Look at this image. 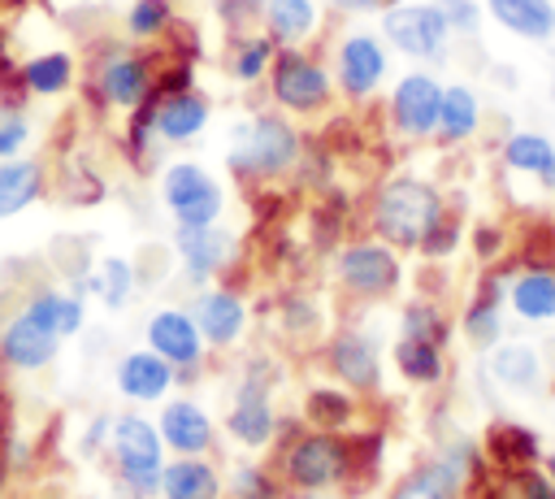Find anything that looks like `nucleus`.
Segmentation results:
<instances>
[{
    "label": "nucleus",
    "instance_id": "obj_44",
    "mask_svg": "<svg viewBox=\"0 0 555 499\" xmlns=\"http://www.w3.org/2000/svg\"><path fill=\"white\" fill-rule=\"evenodd\" d=\"M212 9L221 13L225 26H247L251 17L264 13V0H212Z\"/></svg>",
    "mask_w": 555,
    "mask_h": 499
},
{
    "label": "nucleus",
    "instance_id": "obj_18",
    "mask_svg": "<svg viewBox=\"0 0 555 499\" xmlns=\"http://www.w3.org/2000/svg\"><path fill=\"white\" fill-rule=\"evenodd\" d=\"M503 165L533 178L542 191H555V143L538 130H512L503 139Z\"/></svg>",
    "mask_w": 555,
    "mask_h": 499
},
{
    "label": "nucleus",
    "instance_id": "obj_41",
    "mask_svg": "<svg viewBox=\"0 0 555 499\" xmlns=\"http://www.w3.org/2000/svg\"><path fill=\"white\" fill-rule=\"evenodd\" d=\"M503 477H507V495L503 499H555V482L551 477H538L533 469L503 473Z\"/></svg>",
    "mask_w": 555,
    "mask_h": 499
},
{
    "label": "nucleus",
    "instance_id": "obj_46",
    "mask_svg": "<svg viewBox=\"0 0 555 499\" xmlns=\"http://www.w3.org/2000/svg\"><path fill=\"white\" fill-rule=\"evenodd\" d=\"M256 477H260L256 469H243V473H234V490H238V495H260L264 486H260Z\"/></svg>",
    "mask_w": 555,
    "mask_h": 499
},
{
    "label": "nucleus",
    "instance_id": "obj_3",
    "mask_svg": "<svg viewBox=\"0 0 555 499\" xmlns=\"http://www.w3.org/2000/svg\"><path fill=\"white\" fill-rule=\"evenodd\" d=\"M160 200L173 213L178 226H212L225 208V195L217 187V178L208 169H199L195 161H173L160 174Z\"/></svg>",
    "mask_w": 555,
    "mask_h": 499
},
{
    "label": "nucleus",
    "instance_id": "obj_4",
    "mask_svg": "<svg viewBox=\"0 0 555 499\" xmlns=\"http://www.w3.org/2000/svg\"><path fill=\"white\" fill-rule=\"evenodd\" d=\"M382 35L390 48H399L403 56H416V61H442L447 56V43H451V26L447 17L438 13V4H390L382 9Z\"/></svg>",
    "mask_w": 555,
    "mask_h": 499
},
{
    "label": "nucleus",
    "instance_id": "obj_19",
    "mask_svg": "<svg viewBox=\"0 0 555 499\" xmlns=\"http://www.w3.org/2000/svg\"><path fill=\"white\" fill-rule=\"evenodd\" d=\"M507 304L520 321H555V269L525 265V273L507 282Z\"/></svg>",
    "mask_w": 555,
    "mask_h": 499
},
{
    "label": "nucleus",
    "instance_id": "obj_33",
    "mask_svg": "<svg viewBox=\"0 0 555 499\" xmlns=\"http://www.w3.org/2000/svg\"><path fill=\"white\" fill-rule=\"evenodd\" d=\"M26 312L39 321V325H48L52 334H78L82 330V299L78 295H61V291H39L30 304H26Z\"/></svg>",
    "mask_w": 555,
    "mask_h": 499
},
{
    "label": "nucleus",
    "instance_id": "obj_31",
    "mask_svg": "<svg viewBox=\"0 0 555 499\" xmlns=\"http://www.w3.org/2000/svg\"><path fill=\"white\" fill-rule=\"evenodd\" d=\"M160 495L165 499H217L221 486H217V473L204 460L186 456V460L160 469Z\"/></svg>",
    "mask_w": 555,
    "mask_h": 499
},
{
    "label": "nucleus",
    "instance_id": "obj_43",
    "mask_svg": "<svg viewBox=\"0 0 555 499\" xmlns=\"http://www.w3.org/2000/svg\"><path fill=\"white\" fill-rule=\"evenodd\" d=\"M26 139H30L26 117H17V113H0V161H9L13 152H22Z\"/></svg>",
    "mask_w": 555,
    "mask_h": 499
},
{
    "label": "nucleus",
    "instance_id": "obj_39",
    "mask_svg": "<svg viewBox=\"0 0 555 499\" xmlns=\"http://www.w3.org/2000/svg\"><path fill=\"white\" fill-rule=\"evenodd\" d=\"M308 417H312L317 425H325V430H338V425H347V417H351V399H347L343 391H312V395H308Z\"/></svg>",
    "mask_w": 555,
    "mask_h": 499
},
{
    "label": "nucleus",
    "instance_id": "obj_37",
    "mask_svg": "<svg viewBox=\"0 0 555 499\" xmlns=\"http://www.w3.org/2000/svg\"><path fill=\"white\" fill-rule=\"evenodd\" d=\"M399 325H403L408 338H425V343H438V347L447 343V317H442V308L429 304V299H412V304L403 308Z\"/></svg>",
    "mask_w": 555,
    "mask_h": 499
},
{
    "label": "nucleus",
    "instance_id": "obj_12",
    "mask_svg": "<svg viewBox=\"0 0 555 499\" xmlns=\"http://www.w3.org/2000/svg\"><path fill=\"white\" fill-rule=\"evenodd\" d=\"M386 78V48L377 35H347L338 43V87L351 100H364Z\"/></svg>",
    "mask_w": 555,
    "mask_h": 499
},
{
    "label": "nucleus",
    "instance_id": "obj_15",
    "mask_svg": "<svg viewBox=\"0 0 555 499\" xmlns=\"http://www.w3.org/2000/svg\"><path fill=\"white\" fill-rule=\"evenodd\" d=\"M56 343H61V334H52L48 325H39L30 312L13 317V321L4 325V334H0V351H4V360L17 364V369H43V364L56 356Z\"/></svg>",
    "mask_w": 555,
    "mask_h": 499
},
{
    "label": "nucleus",
    "instance_id": "obj_21",
    "mask_svg": "<svg viewBox=\"0 0 555 499\" xmlns=\"http://www.w3.org/2000/svg\"><path fill=\"white\" fill-rule=\"evenodd\" d=\"M464 334H468L477 347H494V343L503 338V273L481 278L477 295H473L468 308H464Z\"/></svg>",
    "mask_w": 555,
    "mask_h": 499
},
{
    "label": "nucleus",
    "instance_id": "obj_40",
    "mask_svg": "<svg viewBox=\"0 0 555 499\" xmlns=\"http://www.w3.org/2000/svg\"><path fill=\"white\" fill-rule=\"evenodd\" d=\"M434 4L447 17L451 35H477L481 30V4L477 0H434Z\"/></svg>",
    "mask_w": 555,
    "mask_h": 499
},
{
    "label": "nucleus",
    "instance_id": "obj_32",
    "mask_svg": "<svg viewBox=\"0 0 555 499\" xmlns=\"http://www.w3.org/2000/svg\"><path fill=\"white\" fill-rule=\"evenodd\" d=\"M22 82H26V91H35V95H61V91L74 82V56L61 52V48L39 52V56H30V61L22 65Z\"/></svg>",
    "mask_w": 555,
    "mask_h": 499
},
{
    "label": "nucleus",
    "instance_id": "obj_16",
    "mask_svg": "<svg viewBox=\"0 0 555 499\" xmlns=\"http://www.w3.org/2000/svg\"><path fill=\"white\" fill-rule=\"evenodd\" d=\"M486 13L516 39L529 43L555 39V0H486Z\"/></svg>",
    "mask_w": 555,
    "mask_h": 499
},
{
    "label": "nucleus",
    "instance_id": "obj_5",
    "mask_svg": "<svg viewBox=\"0 0 555 499\" xmlns=\"http://www.w3.org/2000/svg\"><path fill=\"white\" fill-rule=\"evenodd\" d=\"M269 91H273V100H278L282 108H291V113H312V108H325V100H330V74H325L321 61H312V56L286 48V52H278L273 65H269Z\"/></svg>",
    "mask_w": 555,
    "mask_h": 499
},
{
    "label": "nucleus",
    "instance_id": "obj_2",
    "mask_svg": "<svg viewBox=\"0 0 555 499\" xmlns=\"http://www.w3.org/2000/svg\"><path fill=\"white\" fill-rule=\"evenodd\" d=\"M230 169L238 178H278L299 161V135L278 113H256L230 135Z\"/></svg>",
    "mask_w": 555,
    "mask_h": 499
},
{
    "label": "nucleus",
    "instance_id": "obj_23",
    "mask_svg": "<svg viewBox=\"0 0 555 499\" xmlns=\"http://www.w3.org/2000/svg\"><path fill=\"white\" fill-rule=\"evenodd\" d=\"M173 382V364L156 351H130L117 364V391L130 399H160Z\"/></svg>",
    "mask_w": 555,
    "mask_h": 499
},
{
    "label": "nucleus",
    "instance_id": "obj_7",
    "mask_svg": "<svg viewBox=\"0 0 555 499\" xmlns=\"http://www.w3.org/2000/svg\"><path fill=\"white\" fill-rule=\"evenodd\" d=\"M438 108H442V82L425 69L403 74L390 91V121L408 139H425L438 130Z\"/></svg>",
    "mask_w": 555,
    "mask_h": 499
},
{
    "label": "nucleus",
    "instance_id": "obj_38",
    "mask_svg": "<svg viewBox=\"0 0 555 499\" xmlns=\"http://www.w3.org/2000/svg\"><path fill=\"white\" fill-rule=\"evenodd\" d=\"M173 22V0H134L126 13V30L134 39H156Z\"/></svg>",
    "mask_w": 555,
    "mask_h": 499
},
{
    "label": "nucleus",
    "instance_id": "obj_22",
    "mask_svg": "<svg viewBox=\"0 0 555 499\" xmlns=\"http://www.w3.org/2000/svg\"><path fill=\"white\" fill-rule=\"evenodd\" d=\"M490 373L512 395H533L542 386V360H538V351L529 343H494Z\"/></svg>",
    "mask_w": 555,
    "mask_h": 499
},
{
    "label": "nucleus",
    "instance_id": "obj_6",
    "mask_svg": "<svg viewBox=\"0 0 555 499\" xmlns=\"http://www.w3.org/2000/svg\"><path fill=\"white\" fill-rule=\"evenodd\" d=\"M334 273L347 291L364 295V299H377V295H390L403 278L399 269V256L386 247V243H347L334 260Z\"/></svg>",
    "mask_w": 555,
    "mask_h": 499
},
{
    "label": "nucleus",
    "instance_id": "obj_42",
    "mask_svg": "<svg viewBox=\"0 0 555 499\" xmlns=\"http://www.w3.org/2000/svg\"><path fill=\"white\" fill-rule=\"evenodd\" d=\"M455 243H460V221H455L451 213H442V217H438V226H434V230L425 234V243H421V252L438 260V256H447V252H455Z\"/></svg>",
    "mask_w": 555,
    "mask_h": 499
},
{
    "label": "nucleus",
    "instance_id": "obj_8",
    "mask_svg": "<svg viewBox=\"0 0 555 499\" xmlns=\"http://www.w3.org/2000/svg\"><path fill=\"white\" fill-rule=\"evenodd\" d=\"M347 464H351V451H347L338 438H330V434H308V438H299V443L291 447V456H286V477H291L295 486L317 490V486L338 482V477L347 473Z\"/></svg>",
    "mask_w": 555,
    "mask_h": 499
},
{
    "label": "nucleus",
    "instance_id": "obj_13",
    "mask_svg": "<svg viewBox=\"0 0 555 499\" xmlns=\"http://www.w3.org/2000/svg\"><path fill=\"white\" fill-rule=\"evenodd\" d=\"M147 343L169 364H195L199 351H204V334H199L195 317L191 312H178V308H160L147 321Z\"/></svg>",
    "mask_w": 555,
    "mask_h": 499
},
{
    "label": "nucleus",
    "instance_id": "obj_49",
    "mask_svg": "<svg viewBox=\"0 0 555 499\" xmlns=\"http://www.w3.org/2000/svg\"><path fill=\"white\" fill-rule=\"evenodd\" d=\"M126 499H143V495H126Z\"/></svg>",
    "mask_w": 555,
    "mask_h": 499
},
{
    "label": "nucleus",
    "instance_id": "obj_17",
    "mask_svg": "<svg viewBox=\"0 0 555 499\" xmlns=\"http://www.w3.org/2000/svg\"><path fill=\"white\" fill-rule=\"evenodd\" d=\"M230 434L243 447H264L273 434V408H269V382L264 378H247L234 408H230Z\"/></svg>",
    "mask_w": 555,
    "mask_h": 499
},
{
    "label": "nucleus",
    "instance_id": "obj_29",
    "mask_svg": "<svg viewBox=\"0 0 555 499\" xmlns=\"http://www.w3.org/2000/svg\"><path fill=\"white\" fill-rule=\"evenodd\" d=\"M39 191H43V165L39 161H17V156L0 161V221L30 208L39 200Z\"/></svg>",
    "mask_w": 555,
    "mask_h": 499
},
{
    "label": "nucleus",
    "instance_id": "obj_48",
    "mask_svg": "<svg viewBox=\"0 0 555 499\" xmlns=\"http://www.w3.org/2000/svg\"><path fill=\"white\" fill-rule=\"evenodd\" d=\"M551 100H555V74H551Z\"/></svg>",
    "mask_w": 555,
    "mask_h": 499
},
{
    "label": "nucleus",
    "instance_id": "obj_36",
    "mask_svg": "<svg viewBox=\"0 0 555 499\" xmlns=\"http://www.w3.org/2000/svg\"><path fill=\"white\" fill-rule=\"evenodd\" d=\"M273 56H278V48H273L269 35H247V39L234 43V61H230V69H234L238 82H256V78L273 65Z\"/></svg>",
    "mask_w": 555,
    "mask_h": 499
},
{
    "label": "nucleus",
    "instance_id": "obj_30",
    "mask_svg": "<svg viewBox=\"0 0 555 499\" xmlns=\"http://www.w3.org/2000/svg\"><path fill=\"white\" fill-rule=\"evenodd\" d=\"M264 30L273 43H304L317 30V4L312 0H264Z\"/></svg>",
    "mask_w": 555,
    "mask_h": 499
},
{
    "label": "nucleus",
    "instance_id": "obj_34",
    "mask_svg": "<svg viewBox=\"0 0 555 499\" xmlns=\"http://www.w3.org/2000/svg\"><path fill=\"white\" fill-rule=\"evenodd\" d=\"M395 364H399V373L408 378V382H421V386H429V382H438L442 378V347L438 343H425V338H399L395 343Z\"/></svg>",
    "mask_w": 555,
    "mask_h": 499
},
{
    "label": "nucleus",
    "instance_id": "obj_9",
    "mask_svg": "<svg viewBox=\"0 0 555 499\" xmlns=\"http://www.w3.org/2000/svg\"><path fill=\"white\" fill-rule=\"evenodd\" d=\"M156 87L152 74V56H134V52H108L104 65L95 69V91L117 104V108H139L147 100V91Z\"/></svg>",
    "mask_w": 555,
    "mask_h": 499
},
{
    "label": "nucleus",
    "instance_id": "obj_26",
    "mask_svg": "<svg viewBox=\"0 0 555 499\" xmlns=\"http://www.w3.org/2000/svg\"><path fill=\"white\" fill-rule=\"evenodd\" d=\"M486 451H490V460H494L503 473H525V469H533L538 456H542L538 434L525 430V425H516V421H499V425H490V434H486Z\"/></svg>",
    "mask_w": 555,
    "mask_h": 499
},
{
    "label": "nucleus",
    "instance_id": "obj_45",
    "mask_svg": "<svg viewBox=\"0 0 555 499\" xmlns=\"http://www.w3.org/2000/svg\"><path fill=\"white\" fill-rule=\"evenodd\" d=\"M330 9H338V13H377L382 9V0H330Z\"/></svg>",
    "mask_w": 555,
    "mask_h": 499
},
{
    "label": "nucleus",
    "instance_id": "obj_24",
    "mask_svg": "<svg viewBox=\"0 0 555 499\" xmlns=\"http://www.w3.org/2000/svg\"><path fill=\"white\" fill-rule=\"evenodd\" d=\"M330 364H334V373H338L347 386H360V391L377 386V373H382L373 338H364V334H356V330H347V334L334 338V347H330Z\"/></svg>",
    "mask_w": 555,
    "mask_h": 499
},
{
    "label": "nucleus",
    "instance_id": "obj_35",
    "mask_svg": "<svg viewBox=\"0 0 555 499\" xmlns=\"http://www.w3.org/2000/svg\"><path fill=\"white\" fill-rule=\"evenodd\" d=\"M87 286L104 299V308H121L130 299V291H134V269L121 256H104V265L87 278Z\"/></svg>",
    "mask_w": 555,
    "mask_h": 499
},
{
    "label": "nucleus",
    "instance_id": "obj_10",
    "mask_svg": "<svg viewBox=\"0 0 555 499\" xmlns=\"http://www.w3.org/2000/svg\"><path fill=\"white\" fill-rule=\"evenodd\" d=\"M152 95V130L169 143H186L204 130L208 121V100L191 87H169V91H147Z\"/></svg>",
    "mask_w": 555,
    "mask_h": 499
},
{
    "label": "nucleus",
    "instance_id": "obj_47",
    "mask_svg": "<svg viewBox=\"0 0 555 499\" xmlns=\"http://www.w3.org/2000/svg\"><path fill=\"white\" fill-rule=\"evenodd\" d=\"M546 477H551V482H555V451H551V456H546Z\"/></svg>",
    "mask_w": 555,
    "mask_h": 499
},
{
    "label": "nucleus",
    "instance_id": "obj_20",
    "mask_svg": "<svg viewBox=\"0 0 555 499\" xmlns=\"http://www.w3.org/2000/svg\"><path fill=\"white\" fill-rule=\"evenodd\" d=\"M191 317H195V325H199V334H204L208 343L225 347V343H234V338L243 334L247 308H243V299H238L234 291H204V295L195 299Z\"/></svg>",
    "mask_w": 555,
    "mask_h": 499
},
{
    "label": "nucleus",
    "instance_id": "obj_11",
    "mask_svg": "<svg viewBox=\"0 0 555 499\" xmlns=\"http://www.w3.org/2000/svg\"><path fill=\"white\" fill-rule=\"evenodd\" d=\"M173 247H178V256L186 265V278H195V282L221 273L234 260V234L221 230L217 221L212 226H178L173 230Z\"/></svg>",
    "mask_w": 555,
    "mask_h": 499
},
{
    "label": "nucleus",
    "instance_id": "obj_27",
    "mask_svg": "<svg viewBox=\"0 0 555 499\" xmlns=\"http://www.w3.org/2000/svg\"><path fill=\"white\" fill-rule=\"evenodd\" d=\"M460 482H464V460L460 456H442V460L416 469L412 477H403L390 499H455Z\"/></svg>",
    "mask_w": 555,
    "mask_h": 499
},
{
    "label": "nucleus",
    "instance_id": "obj_25",
    "mask_svg": "<svg viewBox=\"0 0 555 499\" xmlns=\"http://www.w3.org/2000/svg\"><path fill=\"white\" fill-rule=\"evenodd\" d=\"M477 126H481V100H477V91L468 82L442 87V108H438V130L434 135L442 143H464V139L477 135Z\"/></svg>",
    "mask_w": 555,
    "mask_h": 499
},
{
    "label": "nucleus",
    "instance_id": "obj_1",
    "mask_svg": "<svg viewBox=\"0 0 555 499\" xmlns=\"http://www.w3.org/2000/svg\"><path fill=\"white\" fill-rule=\"evenodd\" d=\"M442 213H447V204H442L434 182H425V178H390V182H382V191L373 200V230L390 247H421Z\"/></svg>",
    "mask_w": 555,
    "mask_h": 499
},
{
    "label": "nucleus",
    "instance_id": "obj_14",
    "mask_svg": "<svg viewBox=\"0 0 555 499\" xmlns=\"http://www.w3.org/2000/svg\"><path fill=\"white\" fill-rule=\"evenodd\" d=\"M113 451H117V464L126 477L130 473H160V434L134 412L113 421Z\"/></svg>",
    "mask_w": 555,
    "mask_h": 499
},
{
    "label": "nucleus",
    "instance_id": "obj_28",
    "mask_svg": "<svg viewBox=\"0 0 555 499\" xmlns=\"http://www.w3.org/2000/svg\"><path fill=\"white\" fill-rule=\"evenodd\" d=\"M160 438L173 443V451L195 456V451H204V447L212 443V421H208L195 404L178 399V404H169V408L160 412Z\"/></svg>",
    "mask_w": 555,
    "mask_h": 499
}]
</instances>
